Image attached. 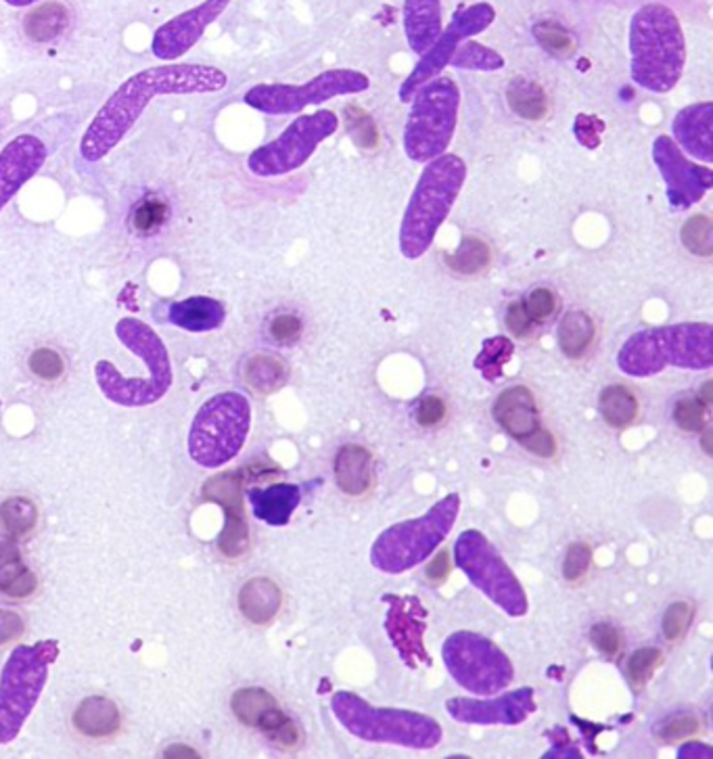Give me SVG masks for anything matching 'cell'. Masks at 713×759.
Wrapping results in <instances>:
<instances>
[{"label":"cell","mask_w":713,"mask_h":759,"mask_svg":"<svg viewBox=\"0 0 713 759\" xmlns=\"http://www.w3.org/2000/svg\"><path fill=\"white\" fill-rule=\"evenodd\" d=\"M226 86V76L216 67L205 65H172L147 70L130 78L109 99L82 140L84 160L105 158L118 140L139 120L149 99L158 95H193L216 93Z\"/></svg>","instance_id":"1"},{"label":"cell","mask_w":713,"mask_h":759,"mask_svg":"<svg viewBox=\"0 0 713 759\" xmlns=\"http://www.w3.org/2000/svg\"><path fill=\"white\" fill-rule=\"evenodd\" d=\"M617 364L630 377H652L668 366L707 371L713 364V327L687 322L640 331L622 345Z\"/></svg>","instance_id":"2"},{"label":"cell","mask_w":713,"mask_h":759,"mask_svg":"<svg viewBox=\"0 0 713 759\" xmlns=\"http://www.w3.org/2000/svg\"><path fill=\"white\" fill-rule=\"evenodd\" d=\"M633 78L652 93H668L680 81L687 49L680 21L661 4H649L634 15L630 28Z\"/></svg>","instance_id":"3"},{"label":"cell","mask_w":713,"mask_h":759,"mask_svg":"<svg viewBox=\"0 0 713 759\" xmlns=\"http://www.w3.org/2000/svg\"><path fill=\"white\" fill-rule=\"evenodd\" d=\"M467 179V165L456 156H440L428 161L408 203L400 231V249L408 260L421 258L435 239L440 226Z\"/></svg>","instance_id":"4"},{"label":"cell","mask_w":713,"mask_h":759,"mask_svg":"<svg viewBox=\"0 0 713 759\" xmlns=\"http://www.w3.org/2000/svg\"><path fill=\"white\" fill-rule=\"evenodd\" d=\"M331 709L354 737L368 742H388L410 749H433L442 742V726L425 714L375 707L354 693H335Z\"/></svg>","instance_id":"5"},{"label":"cell","mask_w":713,"mask_h":759,"mask_svg":"<svg viewBox=\"0 0 713 759\" xmlns=\"http://www.w3.org/2000/svg\"><path fill=\"white\" fill-rule=\"evenodd\" d=\"M461 511L458 494L433 504L419 520L391 525L370 548V563L383 574H404L429 559V555L446 539Z\"/></svg>","instance_id":"6"},{"label":"cell","mask_w":713,"mask_h":759,"mask_svg":"<svg viewBox=\"0 0 713 759\" xmlns=\"http://www.w3.org/2000/svg\"><path fill=\"white\" fill-rule=\"evenodd\" d=\"M251 425V408L241 394L226 392L205 402L193 420L188 452L205 469H218L244 448Z\"/></svg>","instance_id":"7"},{"label":"cell","mask_w":713,"mask_h":759,"mask_svg":"<svg viewBox=\"0 0 713 759\" xmlns=\"http://www.w3.org/2000/svg\"><path fill=\"white\" fill-rule=\"evenodd\" d=\"M57 644L51 640L36 646H18L0 676V745L15 739L41 699L48 665L57 660Z\"/></svg>","instance_id":"8"},{"label":"cell","mask_w":713,"mask_h":759,"mask_svg":"<svg viewBox=\"0 0 713 759\" xmlns=\"http://www.w3.org/2000/svg\"><path fill=\"white\" fill-rule=\"evenodd\" d=\"M461 93L450 78L425 82L417 88L404 130V149L412 161L428 163L446 153L456 128Z\"/></svg>","instance_id":"9"},{"label":"cell","mask_w":713,"mask_h":759,"mask_svg":"<svg viewBox=\"0 0 713 759\" xmlns=\"http://www.w3.org/2000/svg\"><path fill=\"white\" fill-rule=\"evenodd\" d=\"M454 560L473 586L507 616L523 618L528 613V597L521 581L482 532L467 530L458 536L454 544Z\"/></svg>","instance_id":"10"},{"label":"cell","mask_w":713,"mask_h":759,"mask_svg":"<svg viewBox=\"0 0 713 759\" xmlns=\"http://www.w3.org/2000/svg\"><path fill=\"white\" fill-rule=\"evenodd\" d=\"M442 658L450 676L479 697L505 691L515 676L507 653L475 632L452 634L442 646Z\"/></svg>","instance_id":"11"},{"label":"cell","mask_w":713,"mask_h":759,"mask_svg":"<svg viewBox=\"0 0 713 759\" xmlns=\"http://www.w3.org/2000/svg\"><path fill=\"white\" fill-rule=\"evenodd\" d=\"M339 120L333 111H314L293 121L285 132L249 158V168L258 177H281L304 165L318 145L335 135Z\"/></svg>","instance_id":"12"},{"label":"cell","mask_w":713,"mask_h":759,"mask_svg":"<svg viewBox=\"0 0 713 759\" xmlns=\"http://www.w3.org/2000/svg\"><path fill=\"white\" fill-rule=\"evenodd\" d=\"M367 88L368 78L365 74L354 70H333L304 86H256L245 95V100L266 114H295L307 105H318L342 95H356Z\"/></svg>","instance_id":"13"},{"label":"cell","mask_w":713,"mask_h":759,"mask_svg":"<svg viewBox=\"0 0 713 759\" xmlns=\"http://www.w3.org/2000/svg\"><path fill=\"white\" fill-rule=\"evenodd\" d=\"M494 419L531 455L542 459L554 457L557 441L551 431L542 429L536 398L526 385L509 387L496 398Z\"/></svg>","instance_id":"14"},{"label":"cell","mask_w":713,"mask_h":759,"mask_svg":"<svg viewBox=\"0 0 713 759\" xmlns=\"http://www.w3.org/2000/svg\"><path fill=\"white\" fill-rule=\"evenodd\" d=\"M652 156L661 170V177L668 182L670 200L676 207H691L694 201L701 200L712 189V170L699 168L693 161L687 160V156H682L672 139L659 137L655 140Z\"/></svg>","instance_id":"15"},{"label":"cell","mask_w":713,"mask_h":759,"mask_svg":"<svg viewBox=\"0 0 713 759\" xmlns=\"http://www.w3.org/2000/svg\"><path fill=\"white\" fill-rule=\"evenodd\" d=\"M494 20V11L488 4H475L467 9L465 13H461L456 20L452 21L449 32L444 36H440L435 44L425 53L423 61L417 65V70L412 72V76L404 82L402 86V99H410V95L421 88L425 82L431 81L446 63H450L452 55L456 53L458 42L463 41L465 36L477 34L482 30H486L489 23Z\"/></svg>","instance_id":"16"},{"label":"cell","mask_w":713,"mask_h":759,"mask_svg":"<svg viewBox=\"0 0 713 759\" xmlns=\"http://www.w3.org/2000/svg\"><path fill=\"white\" fill-rule=\"evenodd\" d=\"M386 600H389L386 630L402 661L410 670H417L421 663L431 665V658L423 644L428 611L421 600L417 597H388Z\"/></svg>","instance_id":"17"},{"label":"cell","mask_w":713,"mask_h":759,"mask_svg":"<svg viewBox=\"0 0 713 759\" xmlns=\"http://www.w3.org/2000/svg\"><path fill=\"white\" fill-rule=\"evenodd\" d=\"M446 709L450 716L461 724L517 726V724H523L536 712L533 688H519L491 701L456 697V699L446 701Z\"/></svg>","instance_id":"18"},{"label":"cell","mask_w":713,"mask_h":759,"mask_svg":"<svg viewBox=\"0 0 713 759\" xmlns=\"http://www.w3.org/2000/svg\"><path fill=\"white\" fill-rule=\"evenodd\" d=\"M204 499L214 500L225 506V532L218 542L220 550L226 557H241L249 546L247 521H245L244 502H241V473H223L207 481Z\"/></svg>","instance_id":"19"},{"label":"cell","mask_w":713,"mask_h":759,"mask_svg":"<svg viewBox=\"0 0 713 759\" xmlns=\"http://www.w3.org/2000/svg\"><path fill=\"white\" fill-rule=\"evenodd\" d=\"M226 4L228 0H207L197 9L162 25L153 41L155 55L162 60L181 57L184 51H188L195 42L199 41L205 28L225 11Z\"/></svg>","instance_id":"20"},{"label":"cell","mask_w":713,"mask_h":759,"mask_svg":"<svg viewBox=\"0 0 713 759\" xmlns=\"http://www.w3.org/2000/svg\"><path fill=\"white\" fill-rule=\"evenodd\" d=\"M116 333L126 348H130L149 366V380L160 394L172 385V366L162 340L141 320L126 319L116 327Z\"/></svg>","instance_id":"21"},{"label":"cell","mask_w":713,"mask_h":759,"mask_svg":"<svg viewBox=\"0 0 713 759\" xmlns=\"http://www.w3.org/2000/svg\"><path fill=\"white\" fill-rule=\"evenodd\" d=\"M44 147L34 137L13 140L0 156V207L7 205L21 184L30 179L44 161Z\"/></svg>","instance_id":"22"},{"label":"cell","mask_w":713,"mask_h":759,"mask_svg":"<svg viewBox=\"0 0 713 759\" xmlns=\"http://www.w3.org/2000/svg\"><path fill=\"white\" fill-rule=\"evenodd\" d=\"M713 105L699 103L682 109L673 120V135L694 160L710 163L713 160Z\"/></svg>","instance_id":"23"},{"label":"cell","mask_w":713,"mask_h":759,"mask_svg":"<svg viewBox=\"0 0 713 759\" xmlns=\"http://www.w3.org/2000/svg\"><path fill=\"white\" fill-rule=\"evenodd\" d=\"M247 499L258 520L268 525H287L302 500V492L293 483H277L270 488H251Z\"/></svg>","instance_id":"24"},{"label":"cell","mask_w":713,"mask_h":759,"mask_svg":"<svg viewBox=\"0 0 713 759\" xmlns=\"http://www.w3.org/2000/svg\"><path fill=\"white\" fill-rule=\"evenodd\" d=\"M335 480L347 496H365L372 485V457L367 448L344 446L335 459Z\"/></svg>","instance_id":"25"},{"label":"cell","mask_w":713,"mask_h":759,"mask_svg":"<svg viewBox=\"0 0 713 759\" xmlns=\"http://www.w3.org/2000/svg\"><path fill=\"white\" fill-rule=\"evenodd\" d=\"M408 44L414 53L425 55L440 39V0H407Z\"/></svg>","instance_id":"26"},{"label":"cell","mask_w":713,"mask_h":759,"mask_svg":"<svg viewBox=\"0 0 713 759\" xmlns=\"http://www.w3.org/2000/svg\"><path fill=\"white\" fill-rule=\"evenodd\" d=\"M168 317L181 329L193 331V333H204V331L218 329L225 322V308L220 301L212 300V298H188V300L172 303Z\"/></svg>","instance_id":"27"},{"label":"cell","mask_w":713,"mask_h":759,"mask_svg":"<svg viewBox=\"0 0 713 759\" xmlns=\"http://www.w3.org/2000/svg\"><path fill=\"white\" fill-rule=\"evenodd\" d=\"M120 719H122L120 709L116 707L114 701L90 697V699L82 701L80 707L76 709L74 726L86 737L101 739V737L116 735L120 730Z\"/></svg>","instance_id":"28"},{"label":"cell","mask_w":713,"mask_h":759,"mask_svg":"<svg viewBox=\"0 0 713 759\" xmlns=\"http://www.w3.org/2000/svg\"><path fill=\"white\" fill-rule=\"evenodd\" d=\"M239 607H241V613L251 623H268L274 620V616L281 609V590L268 578L249 580L241 588Z\"/></svg>","instance_id":"29"},{"label":"cell","mask_w":713,"mask_h":759,"mask_svg":"<svg viewBox=\"0 0 713 759\" xmlns=\"http://www.w3.org/2000/svg\"><path fill=\"white\" fill-rule=\"evenodd\" d=\"M36 576L23 565L15 544H0V590L13 599H25L36 590Z\"/></svg>","instance_id":"30"},{"label":"cell","mask_w":713,"mask_h":759,"mask_svg":"<svg viewBox=\"0 0 713 759\" xmlns=\"http://www.w3.org/2000/svg\"><path fill=\"white\" fill-rule=\"evenodd\" d=\"M69 23V11L62 2H44L41 7L32 9L25 20H23V30L28 34V39L34 42H51L55 41L63 30Z\"/></svg>","instance_id":"31"},{"label":"cell","mask_w":713,"mask_h":759,"mask_svg":"<svg viewBox=\"0 0 713 759\" xmlns=\"http://www.w3.org/2000/svg\"><path fill=\"white\" fill-rule=\"evenodd\" d=\"M594 322L586 312H568L559 324V345L565 356L582 359L594 340Z\"/></svg>","instance_id":"32"},{"label":"cell","mask_w":713,"mask_h":759,"mask_svg":"<svg viewBox=\"0 0 713 759\" xmlns=\"http://www.w3.org/2000/svg\"><path fill=\"white\" fill-rule=\"evenodd\" d=\"M598 410L603 415V419L607 425H612L615 429H624L628 427L636 415H638V400L633 392L624 385H609L603 389L601 400H598Z\"/></svg>","instance_id":"33"},{"label":"cell","mask_w":713,"mask_h":759,"mask_svg":"<svg viewBox=\"0 0 713 759\" xmlns=\"http://www.w3.org/2000/svg\"><path fill=\"white\" fill-rule=\"evenodd\" d=\"M507 99H509L510 109L523 120H542L549 111L547 93L536 82L523 81V78L510 82Z\"/></svg>","instance_id":"34"},{"label":"cell","mask_w":713,"mask_h":759,"mask_svg":"<svg viewBox=\"0 0 713 759\" xmlns=\"http://www.w3.org/2000/svg\"><path fill=\"white\" fill-rule=\"evenodd\" d=\"M279 707L277 699L262 688H241L233 695V712L245 726L260 728V724Z\"/></svg>","instance_id":"35"},{"label":"cell","mask_w":713,"mask_h":759,"mask_svg":"<svg viewBox=\"0 0 713 759\" xmlns=\"http://www.w3.org/2000/svg\"><path fill=\"white\" fill-rule=\"evenodd\" d=\"M245 381L260 394H272L285 385V362L274 356H253L245 366Z\"/></svg>","instance_id":"36"},{"label":"cell","mask_w":713,"mask_h":759,"mask_svg":"<svg viewBox=\"0 0 713 759\" xmlns=\"http://www.w3.org/2000/svg\"><path fill=\"white\" fill-rule=\"evenodd\" d=\"M39 521V509L28 499H9L0 504V527L9 536H28Z\"/></svg>","instance_id":"37"},{"label":"cell","mask_w":713,"mask_h":759,"mask_svg":"<svg viewBox=\"0 0 713 759\" xmlns=\"http://www.w3.org/2000/svg\"><path fill=\"white\" fill-rule=\"evenodd\" d=\"M489 258H491V254H489V247L484 240L467 237V239H463L454 254H450L446 264L454 272L477 275V272L488 268Z\"/></svg>","instance_id":"38"},{"label":"cell","mask_w":713,"mask_h":759,"mask_svg":"<svg viewBox=\"0 0 713 759\" xmlns=\"http://www.w3.org/2000/svg\"><path fill=\"white\" fill-rule=\"evenodd\" d=\"M515 348L507 338H491V340L484 341V348L479 352V356L475 360L477 371H482V375L488 381H496L503 377V368L512 356Z\"/></svg>","instance_id":"39"},{"label":"cell","mask_w":713,"mask_h":759,"mask_svg":"<svg viewBox=\"0 0 713 759\" xmlns=\"http://www.w3.org/2000/svg\"><path fill=\"white\" fill-rule=\"evenodd\" d=\"M170 210L162 197H144L132 212V228L139 235H153L168 222Z\"/></svg>","instance_id":"40"},{"label":"cell","mask_w":713,"mask_h":759,"mask_svg":"<svg viewBox=\"0 0 713 759\" xmlns=\"http://www.w3.org/2000/svg\"><path fill=\"white\" fill-rule=\"evenodd\" d=\"M452 65L456 67H465V70H484V72H489V70H498L503 67V57L494 51H489L486 46H479L475 42H467L463 44L461 51H456L450 60Z\"/></svg>","instance_id":"41"},{"label":"cell","mask_w":713,"mask_h":759,"mask_svg":"<svg viewBox=\"0 0 713 759\" xmlns=\"http://www.w3.org/2000/svg\"><path fill=\"white\" fill-rule=\"evenodd\" d=\"M533 36L538 42L557 57H570L571 53L575 51V41L565 28H561L559 23L552 21H542L533 28Z\"/></svg>","instance_id":"42"},{"label":"cell","mask_w":713,"mask_h":759,"mask_svg":"<svg viewBox=\"0 0 713 759\" xmlns=\"http://www.w3.org/2000/svg\"><path fill=\"white\" fill-rule=\"evenodd\" d=\"M663 663L659 649H638L628 660V678L636 688L645 686L651 680L655 670Z\"/></svg>","instance_id":"43"},{"label":"cell","mask_w":713,"mask_h":759,"mask_svg":"<svg viewBox=\"0 0 713 759\" xmlns=\"http://www.w3.org/2000/svg\"><path fill=\"white\" fill-rule=\"evenodd\" d=\"M30 371L39 377V380L53 383L60 381L65 373V362H63L60 352L51 350V348H41L36 352H32V356L28 360Z\"/></svg>","instance_id":"44"},{"label":"cell","mask_w":713,"mask_h":759,"mask_svg":"<svg viewBox=\"0 0 713 759\" xmlns=\"http://www.w3.org/2000/svg\"><path fill=\"white\" fill-rule=\"evenodd\" d=\"M673 420L684 431H701L707 423V404L701 398H684L676 404Z\"/></svg>","instance_id":"45"},{"label":"cell","mask_w":713,"mask_h":759,"mask_svg":"<svg viewBox=\"0 0 713 759\" xmlns=\"http://www.w3.org/2000/svg\"><path fill=\"white\" fill-rule=\"evenodd\" d=\"M684 245L696 256H710L713 249L712 222L707 216L691 218L682 231Z\"/></svg>","instance_id":"46"},{"label":"cell","mask_w":713,"mask_h":759,"mask_svg":"<svg viewBox=\"0 0 713 759\" xmlns=\"http://www.w3.org/2000/svg\"><path fill=\"white\" fill-rule=\"evenodd\" d=\"M693 605L691 602H684V600H678L668 607L666 616H663V634L668 640H680L687 630L691 628V621H693Z\"/></svg>","instance_id":"47"},{"label":"cell","mask_w":713,"mask_h":759,"mask_svg":"<svg viewBox=\"0 0 713 759\" xmlns=\"http://www.w3.org/2000/svg\"><path fill=\"white\" fill-rule=\"evenodd\" d=\"M346 118L349 132H352V137H354L358 147L375 149L379 145V132L375 128V121L370 120L365 111H360L356 107H349L346 111Z\"/></svg>","instance_id":"48"},{"label":"cell","mask_w":713,"mask_h":759,"mask_svg":"<svg viewBox=\"0 0 713 759\" xmlns=\"http://www.w3.org/2000/svg\"><path fill=\"white\" fill-rule=\"evenodd\" d=\"M699 733V719L694 716H676V718L666 719L659 728H657V737L666 742H676V740L689 739Z\"/></svg>","instance_id":"49"},{"label":"cell","mask_w":713,"mask_h":759,"mask_svg":"<svg viewBox=\"0 0 713 759\" xmlns=\"http://www.w3.org/2000/svg\"><path fill=\"white\" fill-rule=\"evenodd\" d=\"M592 553L586 544H571L568 555H565V563H563V576L565 580L577 581L582 580L588 571L591 565Z\"/></svg>","instance_id":"50"},{"label":"cell","mask_w":713,"mask_h":759,"mask_svg":"<svg viewBox=\"0 0 713 759\" xmlns=\"http://www.w3.org/2000/svg\"><path fill=\"white\" fill-rule=\"evenodd\" d=\"M526 306V312L530 314V319L533 322H542V320L551 319L557 310V298L552 293L551 289H533L528 300L523 301Z\"/></svg>","instance_id":"51"},{"label":"cell","mask_w":713,"mask_h":759,"mask_svg":"<svg viewBox=\"0 0 713 759\" xmlns=\"http://www.w3.org/2000/svg\"><path fill=\"white\" fill-rule=\"evenodd\" d=\"M592 644L607 658H613L622 649V637L609 623H596L591 632Z\"/></svg>","instance_id":"52"},{"label":"cell","mask_w":713,"mask_h":759,"mask_svg":"<svg viewBox=\"0 0 713 759\" xmlns=\"http://www.w3.org/2000/svg\"><path fill=\"white\" fill-rule=\"evenodd\" d=\"M302 333V320L293 314L274 317L270 322V338L277 343H293Z\"/></svg>","instance_id":"53"},{"label":"cell","mask_w":713,"mask_h":759,"mask_svg":"<svg viewBox=\"0 0 713 759\" xmlns=\"http://www.w3.org/2000/svg\"><path fill=\"white\" fill-rule=\"evenodd\" d=\"M507 327L515 338H528L533 327V320L526 312L523 301H512L507 310Z\"/></svg>","instance_id":"54"},{"label":"cell","mask_w":713,"mask_h":759,"mask_svg":"<svg viewBox=\"0 0 713 759\" xmlns=\"http://www.w3.org/2000/svg\"><path fill=\"white\" fill-rule=\"evenodd\" d=\"M446 417V404L437 396H428L423 398L419 408H417V420L423 427H435L437 423H442Z\"/></svg>","instance_id":"55"},{"label":"cell","mask_w":713,"mask_h":759,"mask_svg":"<svg viewBox=\"0 0 713 759\" xmlns=\"http://www.w3.org/2000/svg\"><path fill=\"white\" fill-rule=\"evenodd\" d=\"M23 632V621L18 613L0 609V644H7L13 639H18Z\"/></svg>","instance_id":"56"},{"label":"cell","mask_w":713,"mask_h":759,"mask_svg":"<svg viewBox=\"0 0 713 759\" xmlns=\"http://www.w3.org/2000/svg\"><path fill=\"white\" fill-rule=\"evenodd\" d=\"M450 574V557L449 550H442L435 559L431 560V565L428 567V578L433 581V584H442V581L449 578Z\"/></svg>","instance_id":"57"},{"label":"cell","mask_w":713,"mask_h":759,"mask_svg":"<svg viewBox=\"0 0 713 759\" xmlns=\"http://www.w3.org/2000/svg\"><path fill=\"white\" fill-rule=\"evenodd\" d=\"M9 4H13V7H23V4H30V2H34V0H7Z\"/></svg>","instance_id":"58"}]
</instances>
